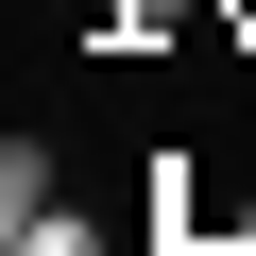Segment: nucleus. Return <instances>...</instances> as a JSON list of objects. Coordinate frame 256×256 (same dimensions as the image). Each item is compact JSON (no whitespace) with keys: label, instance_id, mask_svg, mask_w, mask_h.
Masks as SVG:
<instances>
[{"label":"nucleus","instance_id":"f257e3e1","mask_svg":"<svg viewBox=\"0 0 256 256\" xmlns=\"http://www.w3.org/2000/svg\"><path fill=\"white\" fill-rule=\"evenodd\" d=\"M0 256H102V222L52 188V137H18V154H0Z\"/></svg>","mask_w":256,"mask_h":256},{"label":"nucleus","instance_id":"f03ea898","mask_svg":"<svg viewBox=\"0 0 256 256\" xmlns=\"http://www.w3.org/2000/svg\"><path fill=\"white\" fill-rule=\"evenodd\" d=\"M171 34H222V0H102V52H171Z\"/></svg>","mask_w":256,"mask_h":256},{"label":"nucleus","instance_id":"7ed1b4c3","mask_svg":"<svg viewBox=\"0 0 256 256\" xmlns=\"http://www.w3.org/2000/svg\"><path fill=\"white\" fill-rule=\"evenodd\" d=\"M222 34H239V52H256V0H222Z\"/></svg>","mask_w":256,"mask_h":256},{"label":"nucleus","instance_id":"20e7f679","mask_svg":"<svg viewBox=\"0 0 256 256\" xmlns=\"http://www.w3.org/2000/svg\"><path fill=\"white\" fill-rule=\"evenodd\" d=\"M222 239H239V256H256V205H239V222H222Z\"/></svg>","mask_w":256,"mask_h":256}]
</instances>
